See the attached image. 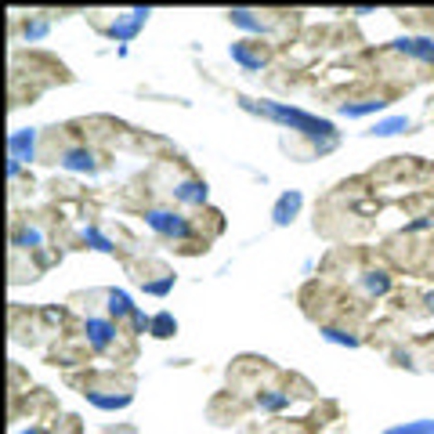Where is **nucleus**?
I'll return each mask as SVG.
<instances>
[{
    "instance_id": "nucleus-1",
    "label": "nucleus",
    "mask_w": 434,
    "mask_h": 434,
    "mask_svg": "<svg viewBox=\"0 0 434 434\" xmlns=\"http://www.w3.org/2000/svg\"><path fill=\"white\" fill-rule=\"evenodd\" d=\"M239 105L246 112H257V116H268V120L283 123V127H290V131H297L304 138H315L318 156H326V152L337 149V127L329 120H322V116H311V112L283 105V101H272V98H242Z\"/></svg>"
},
{
    "instance_id": "nucleus-2",
    "label": "nucleus",
    "mask_w": 434,
    "mask_h": 434,
    "mask_svg": "<svg viewBox=\"0 0 434 434\" xmlns=\"http://www.w3.org/2000/svg\"><path fill=\"white\" fill-rule=\"evenodd\" d=\"M145 225L152 228V232L167 235V239H192V225H188V217L174 214V210H149Z\"/></svg>"
},
{
    "instance_id": "nucleus-3",
    "label": "nucleus",
    "mask_w": 434,
    "mask_h": 434,
    "mask_svg": "<svg viewBox=\"0 0 434 434\" xmlns=\"http://www.w3.org/2000/svg\"><path fill=\"white\" fill-rule=\"evenodd\" d=\"M391 47L416 62H434V36H398Z\"/></svg>"
},
{
    "instance_id": "nucleus-4",
    "label": "nucleus",
    "mask_w": 434,
    "mask_h": 434,
    "mask_svg": "<svg viewBox=\"0 0 434 434\" xmlns=\"http://www.w3.org/2000/svg\"><path fill=\"white\" fill-rule=\"evenodd\" d=\"M112 340H116V322H109V318H87V344L94 351H105Z\"/></svg>"
},
{
    "instance_id": "nucleus-5",
    "label": "nucleus",
    "mask_w": 434,
    "mask_h": 434,
    "mask_svg": "<svg viewBox=\"0 0 434 434\" xmlns=\"http://www.w3.org/2000/svg\"><path fill=\"white\" fill-rule=\"evenodd\" d=\"M301 207H304V196L301 192H283L275 199V207H272V221L279 225V228H286L293 217L301 214Z\"/></svg>"
},
{
    "instance_id": "nucleus-6",
    "label": "nucleus",
    "mask_w": 434,
    "mask_h": 434,
    "mask_svg": "<svg viewBox=\"0 0 434 434\" xmlns=\"http://www.w3.org/2000/svg\"><path fill=\"white\" fill-rule=\"evenodd\" d=\"M149 22V11H127V18H116L112 22V29H109V36H116V40L123 44V40H134L138 36V29H142V25Z\"/></svg>"
},
{
    "instance_id": "nucleus-7",
    "label": "nucleus",
    "mask_w": 434,
    "mask_h": 434,
    "mask_svg": "<svg viewBox=\"0 0 434 434\" xmlns=\"http://www.w3.org/2000/svg\"><path fill=\"white\" fill-rule=\"evenodd\" d=\"M33 152H36V131H33V127H22V131L11 134V159L29 163Z\"/></svg>"
},
{
    "instance_id": "nucleus-8",
    "label": "nucleus",
    "mask_w": 434,
    "mask_h": 434,
    "mask_svg": "<svg viewBox=\"0 0 434 434\" xmlns=\"http://www.w3.org/2000/svg\"><path fill=\"white\" fill-rule=\"evenodd\" d=\"M228 55H232V62H239V66L242 69H261L264 66V62H268V51H253V47H246V44H232V47H228Z\"/></svg>"
},
{
    "instance_id": "nucleus-9",
    "label": "nucleus",
    "mask_w": 434,
    "mask_h": 434,
    "mask_svg": "<svg viewBox=\"0 0 434 434\" xmlns=\"http://www.w3.org/2000/svg\"><path fill=\"white\" fill-rule=\"evenodd\" d=\"M387 101H380V98H369V101H344L340 105V116H348V120H359V116H373V112H384Z\"/></svg>"
},
{
    "instance_id": "nucleus-10",
    "label": "nucleus",
    "mask_w": 434,
    "mask_h": 434,
    "mask_svg": "<svg viewBox=\"0 0 434 434\" xmlns=\"http://www.w3.org/2000/svg\"><path fill=\"white\" fill-rule=\"evenodd\" d=\"M174 199L177 203H192V207H203V203H207V185H203V181H181L174 188Z\"/></svg>"
},
{
    "instance_id": "nucleus-11",
    "label": "nucleus",
    "mask_w": 434,
    "mask_h": 434,
    "mask_svg": "<svg viewBox=\"0 0 434 434\" xmlns=\"http://www.w3.org/2000/svg\"><path fill=\"white\" fill-rule=\"evenodd\" d=\"M62 167L66 170H76V174H91L94 170V156L87 149H69L66 156H62Z\"/></svg>"
},
{
    "instance_id": "nucleus-12",
    "label": "nucleus",
    "mask_w": 434,
    "mask_h": 434,
    "mask_svg": "<svg viewBox=\"0 0 434 434\" xmlns=\"http://www.w3.org/2000/svg\"><path fill=\"white\" fill-rule=\"evenodd\" d=\"M87 402L98 405V409H123V405H131V394H101V391H84Z\"/></svg>"
},
{
    "instance_id": "nucleus-13",
    "label": "nucleus",
    "mask_w": 434,
    "mask_h": 434,
    "mask_svg": "<svg viewBox=\"0 0 434 434\" xmlns=\"http://www.w3.org/2000/svg\"><path fill=\"white\" fill-rule=\"evenodd\" d=\"M402 131H409V120H405V116H387V120H376L369 134H373V138H394Z\"/></svg>"
},
{
    "instance_id": "nucleus-14",
    "label": "nucleus",
    "mask_w": 434,
    "mask_h": 434,
    "mask_svg": "<svg viewBox=\"0 0 434 434\" xmlns=\"http://www.w3.org/2000/svg\"><path fill=\"white\" fill-rule=\"evenodd\" d=\"M228 22L239 25V29H246V33H264V22H261L257 15H253V11H242V8L228 11Z\"/></svg>"
},
{
    "instance_id": "nucleus-15",
    "label": "nucleus",
    "mask_w": 434,
    "mask_h": 434,
    "mask_svg": "<svg viewBox=\"0 0 434 434\" xmlns=\"http://www.w3.org/2000/svg\"><path fill=\"white\" fill-rule=\"evenodd\" d=\"M109 311H112V318H134V304H131V297H127L123 290H112L109 293Z\"/></svg>"
},
{
    "instance_id": "nucleus-16",
    "label": "nucleus",
    "mask_w": 434,
    "mask_h": 434,
    "mask_svg": "<svg viewBox=\"0 0 434 434\" xmlns=\"http://www.w3.org/2000/svg\"><path fill=\"white\" fill-rule=\"evenodd\" d=\"M149 333H152V337H159V340H167V337H174V333H177V322H174V315H170V311H159L156 318H152Z\"/></svg>"
},
{
    "instance_id": "nucleus-17",
    "label": "nucleus",
    "mask_w": 434,
    "mask_h": 434,
    "mask_svg": "<svg viewBox=\"0 0 434 434\" xmlns=\"http://www.w3.org/2000/svg\"><path fill=\"white\" fill-rule=\"evenodd\" d=\"M384 434H434V420H409V424L387 427Z\"/></svg>"
},
{
    "instance_id": "nucleus-18",
    "label": "nucleus",
    "mask_w": 434,
    "mask_h": 434,
    "mask_svg": "<svg viewBox=\"0 0 434 434\" xmlns=\"http://www.w3.org/2000/svg\"><path fill=\"white\" fill-rule=\"evenodd\" d=\"M145 293H152V297H167V293L174 290V275H163V279H152V283H142Z\"/></svg>"
},
{
    "instance_id": "nucleus-19",
    "label": "nucleus",
    "mask_w": 434,
    "mask_h": 434,
    "mask_svg": "<svg viewBox=\"0 0 434 434\" xmlns=\"http://www.w3.org/2000/svg\"><path fill=\"white\" fill-rule=\"evenodd\" d=\"M44 235H40V228H22V232L15 235V246H25V250H33V246H40Z\"/></svg>"
},
{
    "instance_id": "nucleus-20",
    "label": "nucleus",
    "mask_w": 434,
    "mask_h": 434,
    "mask_svg": "<svg viewBox=\"0 0 434 434\" xmlns=\"http://www.w3.org/2000/svg\"><path fill=\"white\" fill-rule=\"evenodd\" d=\"M322 337H326L329 344H348V348H359V337L344 333V329H333V326H326V329H322Z\"/></svg>"
},
{
    "instance_id": "nucleus-21",
    "label": "nucleus",
    "mask_w": 434,
    "mask_h": 434,
    "mask_svg": "<svg viewBox=\"0 0 434 434\" xmlns=\"http://www.w3.org/2000/svg\"><path fill=\"white\" fill-rule=\"evenodd\" d=\"M366 290H369V293H387V290H391V279H387L384 272H369V275H366Z\"/></svg>"
},
{
    "instance_id": "nucleus-22",
    "label": "nucleus",
    "mask_w": 434,
    "mask_h": 434,
    "mask_svg": "<svg viewBox=\"0 0 434 434\" xmlns=\"http://www.w3.org/2000/svg\"><path fill=\"white\" fill-rule=\"evenodd\" d=\"M84 242H91V246H94V250H101V253H112V242H109L105 235H101L98 228H87V232H84Z\"/></svg>"
},
{
    "instance_id": "nucleus-23",
    "label": "nucleus",
    "mask_w": 434,
    "mask_h": 434,
    "mask_svg": "<svg viewBox=\"0 0 434 434\" xmlns=\"http://www.w3.org/2000/svg\"><path fill=\"white\" fill-rule=\"evenodd\" d=\"M257 405H261V409H286L290 398H286V394H261Z\"/></svg>"
},
{
    "instance_id": "nucleus-24",
    "label": "nucleus",
    "mask_w": 434,
    "mask_h": 434,
    "mask_svg": "<svg viewBox=\"0 0 434 434\" xmlns=\"http://www.w3.org/2000/svg\"><path fill=\"white\" fill-rule=\"evenodd\" d=\"M44 33H47V22H33V25H25V36H29V40H40Z\"/></svg>"
},
{
    "instance_id": "nucleus-25",
    "label": "nucleus",
    "mask_w": 434,
    "mask_h": 434,
    "mask_svg": "<svg viewBox=\"0 0 434 434\" xmlns=\"http://www.w3.org/2000/svg\"><path fill=\"white\" fill-rule=\"evenodd\" d=\"M18 434H40V431H18Z\"/></svg>"
},
{
    "instance_id": "nucleus-26",
    "label": "nucleus",
    "mask_w": 434,
    "mask_h": 434,
    "mask_svg": "<svg viewBox=\"0 0 434 434\" xmlns=\"http://www.w3.org/2000/svg\"><path fill=\"white\" fill-rule=\"evenodd\" d=\"M431 308H434V297H431Z\"/></svg>"
}]
</instances>
